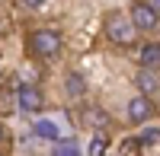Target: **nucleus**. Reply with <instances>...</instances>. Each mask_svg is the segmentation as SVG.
Instances as JSON below:
<instances>
[{"mask_svg": "<svg viewBox=\"0 0 160 156\" xmlns=\"http://www.w3.org/2000/svg\"><path fill=\"white\" fill-rule=\"evenodd\" d=\"M128 16H131V22H135L138 29H157V22H160V13L148 3V0H138Z\"/></svg>", "mask_w": 160, "mask_h": 156, "instance_id": "obj_5", "label": "nucleus"}, {"mask_svg": "<svg viewBox=\"0 0 160 156\" xmlns=\"http://www.w3.org/2000/svg\"><path fill=\"white\" fill-rule=\"evenodd\" d=\"M29 51L35 57H42V61H51V57H58V51H61V35L55 29H35L29 35Z\"/></svg>", "mask_w": 160, "mask_h": 156, "instance_id": "obj_2", "label": "nucleus"}, {"mask_svg": "<svg viewBox=\"0 0 160 156\" xmlns=\"http://www.w3.org/2000/svg\"><path fill=\"white\" fill-rule=\"evenodd\" d=\"M32 134H35L38 140H48V144H55V140L61 137V127H58L55 121H48V118H35V124H32Z\"/></svg>", "mask_w": 160, "mask_h": 156, "instance_id": "obj_7", "label": "nucleus"}, {"mask_svg": "<svg viewBox=\"0 0 160 156\" xmlns=\"http://www.w3.org/2000/svg\"><path fill=\"white\" fill-rule=\"evenodd\" d=\"M3 137H7V131H3V124H0V140H3Z\"/></svg>", "mask_w": 160, "mask_h": 156, "instance_id": "obj_16", "label": "nucleus"}, {"mask_svg": "<svg viewBox=\"0 0 160 156\" xmlns=\"http://www.w3.org/2000/svg\"><path fill=\"white\" fill-rule=\"evenodd\" d=\"M22 3H26V7H32V10H35V7H42V3H45V0H22Z\"/></svg>", "mask_w": 160, "mask_h": 156, "instance_id": "obj_14", "label": "nucleus"}, {"mask_svg": "<svg viewBox=\"0 0 160 156\" xmlns=\"http://www.w3.org/2000/svg\"><path fill=\"white\" fill-rule=\"evenodd\" d=\"M135 32H138V25L131 22V16L128 13H109L106 16V35H109V42H115V45H131L135 42Z\"/></svg>", "mask_w": 160, "mask_h": 156, "instance_id": "obj_1", "label": "nucleus"}, {"mask_svg": "<svg viewBox=\"0 0 160 156\" xmlns=\"http://www.w3.org/2000/svg\"><path fill=\"white\" fill-rule=\"evenodd\" d=\"M16 102H19V112L29 115V118L42 112V93H38V86H32V83H22L16 89Z\"/></svg>", "mask_w": 160, "mask_h": 156, "instance_id": "obj_3", "label": "nucleus"}, {"mask_svg": "<svg viewBox=\"0 0 160 156\" xmlns=\"http://www.w3.org/2000/svg\"><path fill=\"white\" fill-rule=\"evenodd\" d=\"M90 153H93V156H99V153H106V137H102V134L90 140Z\"/></svg>", "mask_w": 160, "mask_h": 156, "instance_id": "obj_12", "label": "nucleus"}, {"mask_svg": "<svg viewBox=\"0 0 160 156\" xmlns=\"http://www.w3.org/2000/svg\"><path fill=\"white\" fill-rule=\"evenodd\" d=\"M55 153L58 156H74V153H80V144L74 137H58L55 140Z\"/></svg>", "mask_w": 160, "mask_h": 156, "instance_id": "obj_9", "label": "nucleus"}, {"mask_svg": "<svg viewBox=\"0 0 160 156\" xmlns=\"http://www.w3.org/2000/svg\"><path fill=\"white\" fill-rule=\"evenodd\" d=\"M125 112H128V121L131 124H144V121H151V115H154V102L141 93V96H135V99L128 102Z\"/></svg>", "mask_w": 160, "mask_h": 156, "instance_id": "obj_6", "label": "nucleus"}, {"mask_svg": "<svg viewBox=\"0 0 160 156\" xmlns=\"http://www.w3.org/2000/svg\"><path fill=\"white\" fill-rule=\"evenodd\" d=\"M138 140H141V150H151V147L160 144V131H157V127H151V131H144Z\"/></svg>", "mask_w": 160, "mask_h": 156, "instance_id": "obj_11", "label": "nucleus"}, {"mask_svg": "<svg viewBox=\"0 0 160 156\" xmlns=\"http://www.w3.org/2000/svg\"><path fill=\"white\" fill-rule=\"evenodd\" d=\"M141 150V140H125L122 144V153H138Z\"/></svg>", "mask_w": 160, "mask_h": 156, "instance_id": "obj_13", "label": "nucleus"}, {"mask_svg": "<svg viewBox=\"0 0 160 156\" xmlns=\"http://www.w3.org/2000/svg\"><path fill=\"white\" fill-rule=\"evenodd\" d=\"M135 86H138L148 99H160V70H157V67H141V70L135 73Z\"/></svg>", "mask_w": 160, "mask_h": 156, "instance_id": "obj_4", "label": "nucleus"}, {"mask_svg": "<svg viewBox=\"0 0 160 156\" xmlns=\"http://www.w3.org/2000/svg\"><path fill=\"white\" fill-rule=\"evenodd\" d=\"M148 3H151V7H154V10L160 13V0H148Z\"/></svg>", "mask_w": 160, "mask_h": 156, "instance_id": "obj_15", "label": "nucleus"}, {"mask_svg": "<svg viewBox=\"0 0 160 156\" xmlns=\"http://www.w3.org/2000/svg\"><path fill=\"white\" fill-rule=\"evenodd\" d=\"M138 64H141V67H160V42L144 45L141 54H138Z\"/></svg>", "mask_w": 160, "mask_h": 156, "instance_id": "obj_8", "label": "nucleus"}, {"mask_svg": "<svg viewBox=\"0 0 160 156\" xmlns=\"http://www.w3.org/2000/svg\"><path fill=\"white\" fill-rule=\"evenodd\" d=\"M83 93H87L83 76H80V73H71V76H68V96H71V99H80Z\"/></svg>", "mask_w": 160, "mask_h": 156, "instance_id": "obj_10", "label": "nucleus"}]
</instances>
